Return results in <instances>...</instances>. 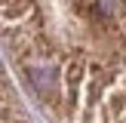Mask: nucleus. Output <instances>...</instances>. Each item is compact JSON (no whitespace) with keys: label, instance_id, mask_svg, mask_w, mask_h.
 Returning a JSON list of instances; mask_svg holds the SVG:
<instances>
[{"label":"nucleus","instance_id":"obj_2","mask_svg":"<svg viewBox=\"0 0 126 123\" xmlns=\"http://www.w3.org/2000/svg\"><path fill=\"white\" fill-rule=\"evenodd\" d=\"M0 123H31L22 102H18V95L9 86V77H6L3 65H0Z\"/></svg>","mask_w":126,"mask_h":123},{"label":"nucleus","instance_id":"obj_1","mask_svg":"<svg viewBox=\"0 0 126 123\" xmlns=\"http://www.w3.org/2000/svg\"><path fill=\"white\" fill-rule=\"evenodd\" d=\"M0 46L52 123H126V0H0Z\"/></svg>","mask_w":126,"mask_h":123}]
</instances>
